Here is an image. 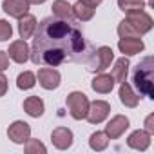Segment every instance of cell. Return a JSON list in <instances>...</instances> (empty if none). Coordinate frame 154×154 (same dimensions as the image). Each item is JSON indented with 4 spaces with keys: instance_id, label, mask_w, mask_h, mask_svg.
<instances>
[{
    "instance_id": "cell-1",
    "label": "cell",
    "mask_w": 154,
    "mask_h": 154,
    "mask_svg": "<svg viewBox=\"0 0 154 154\" xmlns=\"http://www.w3.org/2000/svg\"><path fill=\"white\" fill-rule=\"evenodd\" d=\"M85 40L78 27L56 17H45L36 24L29 58L35 65L56 67L65 62L84 60Z\"/></svg>"
},
{
    "instance_id": "cell-2",
    "label": "cell",
    "mask_w": 154,
    "mask_h": 154,
    "mask_svg": "<svg viewBox=\"0 0 154 154\" xmlns=\"http://www.w3.org/2000/svg\"><path fill=\"white\" fill-rule=\"evenodd\" d=\"M132 82L141 96L154 100V60H152V56H145L134 67Z\"/></svg>"
},
{
    "instance_id": "cell-3",
    "label": "cell",
    "mask_w": 154,
    "mask_h": 154,
    "mask_svg": "<svg viewBox=\"0 0 154 154\" xmlns=\"http://www.w3.org/2000/svg\"><path fill=\"white\" fill-rule=\"evenodd\" d=\"M89 103H91L89 98L82 91H72L65 98V105L69 109V114L74 120H85L87 111H89Z\"/></svg>"
},
{
    "instance_id": "cell-4",
    "label": "cell",
    "mask_w": 154,
    "mask_h": 154,
    "mask_svg": "<svg viewBox=\"0 0 154 154\" xmlns=\"http://www.w3.org/2000/svg\"><path fill=\"white\" fill-rule=\"evenodd\" d=\"M114 60V53L109 45H102L94 51L91 60H85L87 69L91 72H103L107 67H111V62Z\"/></svg>"
},
{
    "instance_id": "cell-5",
    "label": "cell",
    "mask_w": 154,
    "mask_h": 154,
    "mask_svg": "<svg viewBox=\"0 0 154 154\" xmlns=\"http://www.w3.org/2000/svg\"><path fill=\"white\" fill-rule=\"evenodd\" d=\"M134 29H136V33L141 36V35H145V33H149L150 29H152V18H150V15L149 13H145L143 9L141 11H131V13H127V18H125Z\"/></svg>"
},
{
    "instance_id": "cell-6",
    "label": "cell",
    "mask_w": 154,
    "mask_h": 154,
    "mask_svg": "<svg viewBox=\"0 0 154 154\" xmlns=\"http://www.w3.org/2000/svg\"><path fill=\"white\" fill-rule=\"evenodd\" d=\"M109 112H111L109 102H105V100H94L93 103H89V111H87L85 118L89 120V123L96 125V123H102L109 116Z\"/></svg>"
},
{
    "instance_id": "cell-7",
    "label": "cell",
    "mask_w": 154,
    "mask_h": 154,
    "mask_svg": "<svg viewBox=\"0 0 154 154\" xmlns=\"http://www.w3.org/2000/svg\"><path fill=\"white\" fill-rule=\"evenodd\" d=\"M60 82H62V76H60V72L56 69H53V67H42V69H38V84L45 91L58 89Z\"/></svg>"
},
{
    "instance_id": "cell-8",
    "label": "cell",
    "mask_w": 154,
    "mask_h": 154,
    "mask_svg": "<svg viewBox=\"0 0 154 154\" xmlns=\"http://www.w3.org/2000/svg\"><path fill=\"white\" fill-rule=\"evenodd\" d=\"M8 136L13 143H18V145H24L27 141V138L31 136V127L27 122H22V120H17L9 125L8 129Z\"/></svg>"
},
{
    "instance_id": "cell-9",
    "label": "cell",
    "mask_w": 154,
    "mask_h": 154,
    "mask_svg": "<svg viewBox=\"0 0 154 154\" xmlns=\"http://www.w3.org/2000/svg\"><path fill=\"white\" fill-rule=\"evenodd\" d=\"M129 129V118L123 114H116L111 118V122L105 125V134L109 136V140H118L125 131Z\"/></svg>"
},
{
    "instance_id": "cell-10",
    "label": "cell",
    "mask_w": 154,
    "mask_h": 154,
    "mask_svg": "<svg viewBox=\"0 0 154 154\" xmlns=\"http://www.w3.org/2000/svg\"><path fill=\"white\" fill-rule=\"evenodd\" d=\"M72 140H74L72 131L67 129V127H56V129L51 132V141H53V145H54L58 150L69 149V147L72 145Z\"/></svg>"
},
{
    "instance_id": "cell-11",
    "label": "cell",
    "mask_w": 154,
    "mask_h": 154,
    "mask_svg": "<svg viewBox=\"0 0 154 154\" xmlns=\"http://www.w3.org/2000/svg\"><path fill=\"white\" fill-rule=\"evenodd\" d=\"M118 49L123 53V56H134V54H140L145 49V44H143V40L140 36H134V38H120Z\"/></svg>"
},
{
    "instance_id": "cell-12",
    "label": "cell",
    "mask_w": 154,
    "mask_h": 154,
    "mask_svg": "<svg viewBox=\"0 0 154 154\" xmlns=\"http://www.w3.org/2000/svg\"><path fill=\"white\" fill-rule=\"evenodd\" d=\"M8 56L17 62V63H26L29 60V45L26 44V40H15L11 42L9 49H8Z\"/></svg>"
},
{
    "instance_id": "cell-13",
    "label": "cell",
    "mask_w": 154,
    "mask_h": 154,
    "mask_svg": "<svg viewBox=\"0 0 154 154\" xmlns=\"http://www.w3.org/2000/svg\"><path fill=\"white\" fill-rule=\"evenodd\" d=\"M2 9L6 15L13 18H20L29 13V4H27V0H4Z\"/></svg>"
},
{
    "instance_id": "cell-14",
    "label": "cell",
    "mask_w": 154,
    "mask_h": 154,
    "mask_svg": "<svg viewBox=\"0 0 154 154\" xmlns=\"http://www.w3.org/2000/svg\"><path fill=\"white\" fill-rule=\"evenodd\" d=\"M150 136H152L150 132L138 129V131L131 132V136L127 138V145L134 150H147L149 145H150Z\"/></svg>"
},
{
    "instance_id": "cell-15",
    "label": "cell",
    "mask_w": 154,
    "mask_h": 154,
    "mask_svg": "<svg viewBox=\"0 0 154 154\" xmlns=\"http://www.w3.org/2000/svg\"><path fill=\"white\" fill-rule=\"evenodd\" d=\"M114 84H116V82H114V78H112L111 74H103V72H100L98 76H94V80L91 82V87H93L94 93L107 94V93L112 91Z\"/></svg>"
},
{
    "instance_id": "cell-16",
    "label": "cell",
    "mask_w": 154,
    "mask_h": 154,
    "mask_svg": "<svg viewBox=\"0 0 154 154\" xmlns=\"http://www.w3.org/2000/svg\"><path fill=\"white\" fill-rule=\"evenodd\" d=\"M35 29H36V18L33 15L27 13V15H24V17L18 18V35H20L22 40L31 38L35 35Z\"/></svg>"
},
{
    "instance_id": "cell-17",
    "label": "cell",
    "mask_w": 154,
    "mask_h": 154,
    "mask_svg": "<svg viewBox=\"0 0 154 154\" xmlns=\"http://www.w3.org/2000/svg\"><path fill=\"white\" fill-rule=\"evenodd\" d=\"M120 100H122V103L125 105V107H131V109H134V107H138V103H140V96L132 91V87L127 84V82H122L120 84Z\"/></svg>"
},
{
    "instance_id": "cell-18",
    "label": "cell",
    "mask_w": 154,
    "mask_h": 154,
    "mask_svg": "<svg viewBox=\"0 0 154 154\" xmlns=\"http://www.w3.org/2000/svg\"><path fill=\"white\" fill-rule=\"evenodd\" d=\"M51 9H53V17H56V18H60V20L71 22V20L74 18V15H72V6L67 2V0H54Z\"/></svg>"
},
{
    "instance_id": "cell-19",
    "label": "cell",
    "mask_w": 154,
    "mask_h": 154,
    "mask_svg": "<svg viewBox=\"0 0 154 154\" xmlns=\"http://www.w3.org/2000/svg\"><path fill=\"white\" fill-rule=\"evenodd\" d=\"M24 111L31 116V118H40L45 111V105H44V100L38 98V96H29L24 100Z\"/></svg>"
},
{
    "instance_id": "cell-20",
    "label": "cell",
    "mask_w": 154,
    "mask_h": 154,
    "mask_svg": "<svg viewBox=\"0 0 154 154\" xmlns=\"http://www.w3.org/2000/svg\"><path fill=\"white\" fill-rule=\"evenodd\" d=\"M129 67H131V62H129V58H120V60H116L114 62V67H112V78H114V82H118V84H122V82H125L127 80V72H129Z\"/></svg>"
},
{
    "instance_id": "cell-21",
    "label": "cell",
    "mask_w": 154,
    "mask_h": 154,
    "mask_svg": "<svg viewBox=\"0 0 154 154\" xmlns=\"http://www.w3.org/2000/svg\"><path fill=\"white\" fill-rule=\"evenodd\" d=\"M94 11H96V8H91V6L80 2V0L72 6V15H74V18H78V20H82V22L91 20V18L94 17Z\"/></svg>"
},
{
    "instance_id": "cell-22",
    "label": "cell",
    "mask_w": 154,
    "mask_h": 154,
    "mask_svg": "<svg viewBox=\"0 0 154 154\" xmlns=\"http://www.w3.org/2000/svg\"><path fill=\"white\" fill-rule=\"evenodd\" d=\"M107 145H109V136H107L105 132L96 131V132H93V134H91V138H89V147H91L93 150H96V152L105 150V149H107Z\"/></svg>"
},
{
    "instance_id": "cell-23",
    "label": "cell",
    "mask_w": 154,
    "mask_h": 154,
    "mask_svg": "<svg viewBox=\"0 0 154 154\" xmlns=\"http://www.w3.org/2000/svg\"><path fill=\"white\" fill-rule=\"evenodd\" d=\"M35 84H36V76H35V72H31V71H24V72H20V74L17 76V87L22 89V91L33 89Z\"/></svg>"
},
{
    "instance_id": "cell-24",
    "label": "cell",
    "mask_w": 154,
    "mask_h": 154,
    "mask_svg": "<svg viewBox=\"0 0 154 154\" xmlns=\"http://www.w3.org/2000/svg\"><path fill=\"white\" fill-rule=\"evenodd\" d=\"M118 8L123 13L141 11V9H145V0H118Z\"/></svg>"
},
{
    "instance_id": "cell-25",
    "label": "cell",
    "mask_w": 154,
    "mask_h": 154,
    "mask_svg": "<svg viewBox=\"0 0 154 154\" xmlns=\"http://www.w3.org/2000/svg\"><path fill=\"white\" fill-rule=\"evenodd\" d=\"M26 152L27 154H45L47 152V149H45V145L40 141V140H35V138H27V141H26Z\"/></svg>"
},
{
    "instance_id": "cell-26",
    "label": "cell",
    "mask_w": 154,
    "mask_h": 154,
    "mask_svg": "<svg viewBox=\"0 0 154 154\" xmlns=\"http://www.w3.org/2000/svg\"><path fill=\"white\" fill-rule=\"evenodd\" d=\"M118 35H120V38H134V36H140V35L136 33V29H134L127 20H122V22L118 24Z\"/></svg>"
},
{
    "instance_id": "cell-27",
    "label": "cell",
    "mask_w": 154,
    "mask_h": 154,
    "mask_svg": "<svg viewBox=\"0 0 154 154\" xmlns=\"http://www.w3.org/2000/svg\"><path fill=\"white\" fill-rule=\"evenodd\" d=\"M11 35H13V27H11V24H9L8 20H2V18H0V42L9 40Z\"/></svg>"
},
{
    "instance_id": "cell-28",
    "label": "cell",
    "mask_w": 154,
    "mask_h": 154,
    "mask_svg": "<svg viewBox=\"0 0 154 154\" xmlns=\"http://www.w3.org/2000/svg\"><path fill=\"white\" fill-rule=\"evenodd\" d=\"M9 67V56L6 51H0V71H6Z\"/></svg>"
},
{
    "instance_id": "cell-29",
    "label": "cell",
    "mask_w": 154,
    "mask_h": 154,
    "mask_svg": "<svg viewBox=\"0 0 154 154\" xmlns=\"http://www.w3.org/2000/svg\"><path fill=\"white\" fill-rule=\"evenodd\" d=\"M6 93H8V78L2 74V71H0V98H2Z\"/></svg>"
},
{
    "instance_id": "cell-30",
    "label": "cell",
    "mask_w": 154,
    "mask_h": 154,
    "mask_svg": "<svg viewBox=\"0 0 154 154\" xmlns=\"http://www.w3.org/2000/svg\"><path fill=\"white\" fill-rule=\"evenodd\" d=\"M145 131L147 132H154V114H149L147 118H145Z\"/></svg>"
},
{
    "instance_id": "cell-31",
    "label": "cell",
    "mask_w": 154,
    "mask_h": 154,
    "mask_svg": "<svg viewBox=\"0 0 154 154\" xmlns=\"http://www.w3.org/2000/svg\"><path fill=\"white\" fill-rule=\"evenodd\" d=\"M80 2H84V4H87V6H91V8H98L103 0H80Z\"/></svg>"
},
{
    "instance_id": "cell-32",
    "label": "cell",
    "mask_w": 154,
    "mask_h": 154,
    "mask_svg": "<svg viewBox=\"0 0 154 154\" xmlns=\"http://www.w3.org/2000/svg\"><path fill=\"white\" fill-rule=\"evenodd\" d=\"M44 2H45V0H27L29 6H31V4H33V6H40V4H44Z\"/></svg>"
},
{
    "instance_id": "cell-33",
    "label": "cell",
    "mask_w": 154,
    "mask_h": 154,
    "mask_svg": "<svg viewBox=\"0 0 154 154\" xmlns=\"http://www.w3.org/2000/svg\"><path fill=\"white\" fill-rule=\"evenodd\" d=\"M149 2H150V0H149Z\"/></svg>"
}]
</instances>
